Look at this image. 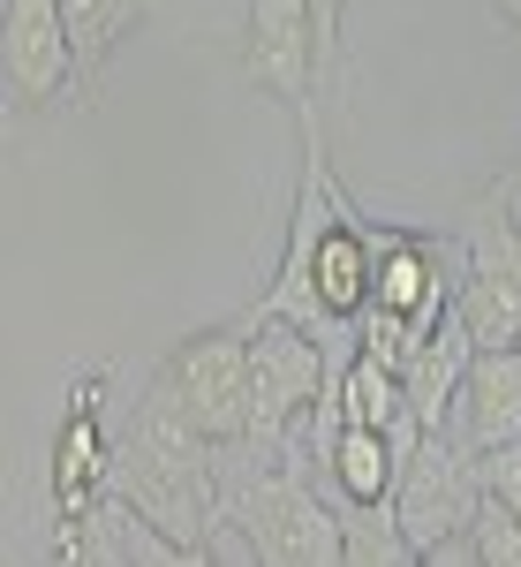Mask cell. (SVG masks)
I'll use <instances>...</instances> for the list:
<instances>
[{
    "label": "cell",
    "instance_id": "6da1fadb",
    "mask_svg": "<svg viewBox=\"0 0 521 567\" xmlns=\"http://www.w3.org/2000/svg\"><path fill=\"white\" fill-rule=\"evenodd\" d=\"M303 454V432L295 439H212V470H219V515L250 529L264 567H341L347 560V523L333 499H317Z\"/></svg>",
    "mask_w": 521,
    "mask_h": 567
},
{
    "label": "cell",
    "instance_id": "7a4b0ae2",
    "mask_svg": "<svg viewBox=\"0 0 521 567\" xmlns=\"http://www.w3.org/2000/svg\"><path fill=\"white\" fill-rule=\"evenodd\" d=\"M114 492H129L174 545H189L205 560V529L219 515V470H212V432L181 409L167 371H152V386L136 401V416L114 432Z\"/></svg>",
    "mask_w": 521,
    "mask_h": 567
},
{
    "label": "cell",
    "instance_id": "3957f363",
    "mask_svg": "<svg viewBox=\"0 0 521 567\" xmlns=\"http://www.w3.org/2000/svg\"><path fill=\"white\" fill-rule=\"evenodd\" d=\"M386 499L400 515V529H408V545H416V560H461L469 523L483 507V454H469L446 432H424L400 454Z\"/></svg>",
    "mask_w": 521,
    "mask_h": 567
},
{
    "label": "cell",
    "instance_id": "277c9868",
    "mask_svg": "<svg viewBox=\"0 0 521 567\" xmlns=\"http://www.w3.org/2000/svg\"><path fill=\"white\" fill-rule=\"evenodd\" d=\"M242 333H250V371H258V424L250 432L264 439H295L310 424V409L325 401L333 386V349H325V333H310L295 318H242Z\"/></svg>",
    "mask_w": 521,
    "mask_h": 567
},
{
    "label": "cell",
    "instance_id": "5b68a950",
    "mask_svg": "<svg viewBox=\"0 0 521 567\" xmlns=\"http://www.w3.org/2000/svg\"><path fill=\"white\" fill-rule=\"evenodd\" d=\"M454 310L469 318L477 349H507L521 341V227L491 197L461 213V296Z\"/></svg>",
    "mask_w": 521,
    "mask_h": 567
},
{
    "label": "cell",
    "instance_id": "8992f818",
    "mask_svg": "<svg viewBox=\"0 0 521 567\" xmlns=\"http://www.w3.org/2000/svg\"><path fill=\"white\" fill-rule=\"evenodd\" d=\"M159 371L174 379L181 409H189L212 439H242L250 424H258V371H250V333H242V326L174 341Z\"/></svg>",
    "mask_w": 521,
    "mask_h": 567
},
{
    "label": "cell",
    "instance_id": "52a82bcc",
    "mask_svg": "<svg viewBox=\"0 0 521 567\" xmlns=\"http://www.w3.org/2000/svg\"><path fill=\"white\" fill-rule=\"evenodd\" d=\"M242 76L258 84V99H272L295 122H310V84L325 76L317 69V16H310V0H250Z\"/></svg>",
    "mask_w": 521,
    "mask_h": 567
},
{
    "label": "cell",
    "instance_id": "ba28073f",
    "mask_svg": "<svg viewBox=\"0 0 521 567\" xmlns=\"http://www.w3.org/2000/svg\"><path fill=\"white\" fill-rule=\"evenodd\" d=\"M76 69V39H69V8L61 0H0V84L8 106L39 114L53 106Z\"/></svg>",
    "mask_w": 521,
    "mask_h": 567
},
{
    "label": "cell",
    "instance_id": "9c48e42d",
    "mask_svg": "<svg viewBox=\"0 0 521 567\" xmlns=\"http://www.w3.org/2000/svg\"><path fill=\"white\" fill-rule=\"evenodd\" d=\"M61 560H76V567H197V553L174 545L129 492L106 484L76 523H61Z\"/></svg>",
    "mask_w": 521,
    "mask_h": 567
},
{
    "label": "cell",
    "instance_id": "30bf717a",
    "mask_svg": "<svg viewBox=\"0 0 521 567\" xmlns=\"http://www.w3.org/2000/svg\"><path fill=\"white\" fill-rule=\"evenodd\" d=\"M454 296H461V280L446 272V243L438 235H424V227H378V288H371V303L408 318L416 333H438Z\"/></svg>",
    "mask_w": 521,
    "mask_h": 567
},
{
    "label": "cell",
    "instance_id": "8fae6325",
    "mask_svg": "<svg viewBox=\"0 0 521 567\" xmlns=\"http://www.w3.org/2000/svg\"><path fill=\"white\" fill-rule=\"evenodd\" d=\"M45 484H53V515L76 523L91 499L114 484V432H106V409H98V379L69 393V416H61V439H53V462H45Z\"/></svg>",
    "mask_w": 521,
    "mask_h": 567
},
{
    "label": "cell",
    "instance_id": "7c38bea8",
    "mask_svg": "<svg viewBox=\"0 0 521 567\" xmlns=\"http://www.w3.org/2000/svg\"><path fill=\"white\" fill-rule=\"evenodd\" d=\"M446 439H461L469 454H491V446H507L521 439V349H477V363L461 371V393H454V409H446Z\"/></svg>",
    "mask_w": 521,
    "mask_h": 567
},
{
    "label": "cell",
    "instance_id": "4fadbf2b",
    "mask_svg": "<svg viewBox=\"0 0 521 567\" xmlns=\"http://www.w3.org/2000/svg\"><path fill=\"white\" fill-rule=\"evenodd\" d=\"M469 363H477V333H469L461 310H446V326L424 333V349L408 355V371H400V393H408V409H416L424 432L446 424V409H454V393H461V371H469Z\"/></svg>",
    "mask_w": 521,
    "mask_h": 567
},
{
    "label": "cell",
    "instance_id": "5bb4252c",
    "mask_svg": "<svg viewBox=\"0 0 521 567\" xmlns=\"http://www.w3.org/2000/svg\"><path fill=\"white\" fill-rule=\"evenodd\" d=\"M393 470H400V446L378 424H341L333 446H325V477H333L341 499H386Z\"/></svg>",
    "mask_w": 521,
    "mask_h": 567
},
{
    "label": "cell",
    "instance_id": "9a60e30c",
    "mask_svg": "<svg viewBox=\"0 0 521 567\" xmlns=\"http://www.w3.org/2000/svg\"><path fill=\"white\" fill-rule=\"evenodd\" d=\"M69 8V39H76V84L98 91V69H106V53L136 31V16L152 8V0H61Z\"/></svg>",
    "mask_w": 521,
    "mask_h": 567
},
{
    "label": "cell",
    "instance_id": "2e32d148",
    "mask_svg": "<svg viewBox=\"0 0 521 567\" xmlns=\"http://www.w3.org/2000/svg\"><path fill=\"white\" fill-rule=\"evenodd\" d=\"M341 523H347V560L355 567H424L400 515H393V499H341Z\"/></svg>",
    "mask_w": 521,
    "mask_h": 567
},
{
    "label": "cell",
    "instance_id": "e0dca14e",
    "mask_svg": "<svg viewBox=\"0 0 521 567\" xmlns=\"http://www.w3.org/2000/svg\"><path fill=\"white\" fill-rule=\"evenodd\" d=\"M461 560H477V567H521V515L507 507V499H491V492H483Z\"/></svg>",
    "mask_w": 521,
    "mask_h": 567
},
{
    "label": "cell",
    "instance_id": "ac0fdd59",
    "mask_svg": "<svg viewBox=\"0 0 521 567\" xmlns=\"http://www.w3.org/2000/svg\"><path fill=\"white\" fill-rule=\"evenodd\" d=\"M483 492H491V499H507V507L521 515V439H507V446H491V454H483Z\"/></svg>",
    "mask_w": 521,
    "mask_h": 567
},
{
    "label": "cell",
    "instance_id": "d6986e66",
    "mask_svg": "<svg viewBox=\"0 0 521 567\" xmlns=\"http://www.w3.org/2000/svg\"><path fill=\"white\" fill-rule=\"evenodd\" d=\"M310 16H317V69H333V53H341V16H347V0H310Z\"/></svg>",
    "mask_w": 521,
    "mask_h": 567
},
{
    "label": "cell",
    "instance_id": "ffe728a7",
    "mask_svg": "<svg viewBox=\"0 0 521 567\" xmlns=\"http://www.w3.org/2000/svg\"><path fill=\"white\" fill-rule=\"evenodd\" d=\"M483 197H491V205H499V213H507V219H514V227H521V159H514V167H507V175H499V182H491Z\"/></svg>",
    "mask_w": 521,
    "mask_h": 567
},
{
    "label": "cell",
    "instance_id": "44dd1931",
    "mask_svg": "<svg viewBox=\"0 0 521 567\" xmlns=\"http://www.w3.org/2000/svg\"><path fill=\"white\" fill-rule=\"evenodd\" d=\"M499 16H507V23H521V0H499Z\"/></svg>",
    "mask_w": 521,
    "mask_h": 567
},
{
    "label": "cell",
    "instance_id": "7402d4cb",
    "mask_svg": "<svg viewBox=\"0 0 521 567\" xmlns=\"http://www.w3.org/2000/svg\"><path fill=\"white\" fill-rule=\"evenodd\" d=\"M514 349H521V341H514Z\"/></svg>",
    "mask_w": 521,
    "mask_h": 567
}]
</instances>
